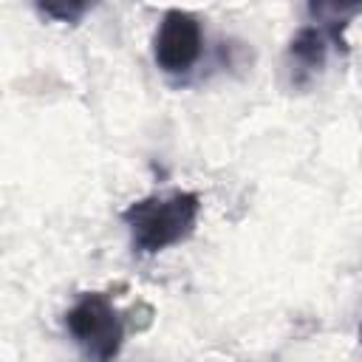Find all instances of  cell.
Listing matches in <instances>:
<instances>
[{
  "label": "cell",
  "mask_w": 362,
  "mask_h": 362,
  "mask_svg": "<svg viewBox=\"0 0 362 362\" xmlns=\"http://www.w3.org/2000/svg\"><path fill=\"white\" fill-rule=\"evenodd\" d=\"M201 215V198L189 189H173V192H153L139 201H133L122 221L130 232V246L139 255H158L170 246L184 243Z\"/></svg>",
  "instance_id": "cell-1"
},
{
  "label": "cell",
  "mask_w": 362,
  "mask_h": 362,
  "mask_svg": "<svg viewBox=\"0 0 362 362\" xmlns=\"http://www.w3.org/2000/svg\"><path fill=\"white\" fill-rule=\"evenodd\" d=\"M65 331L82 362H116L124 345V320L105 291H85L65 311Z\"/></svg>",
  "instance_id": "cell-2"
},
{
  "label": "cell",
  "mask_w": 362,
  "mask_h": 362,
  "mask_svg": "<svg viewBox=\"0 0 362 362\" xmlns=\"http://www.w3.org/2000/svg\"><path fill=\"white\" fill-rule=\"evenodd\" d=\"M204 51V34L195 14L184 8H167L153 34V62L170 76L189 74Z\"/></svg>",
  "instance_id": "cell-3"
},
{
  "label": "cell",
  "mask_w": 362,
  "mask_h": 362,
  "mask_svg": "<svg viewBox=\"0 0 362 362\" xmlns=\"http://www.w3.org/2000/svg\"><path fill=\"white\" fill-rule=\"evenodd\" d=\"M331 45L334 42L322 25L308 23V25L297 28L294 37L288 40V48H286V68H288L291 85H297V88L308 85L325 68Z\"/></svg>",
  "instance_id": "cell-4"
},
{
  "label": "cell",
  "mask_w": 362,
  "mask_h": 362,
  "mask_svg": "<svg viewBox=\"0 0 362 362\" xmlns=\"http://www.w3.org/2000/svg\"><path fill=\"white\" fill-rule=\"evenodd\" d=\"M90 6L88 3H76V0H62V3H37V11L42 17H51L57 23H76Z\"/></svg>",
  "instance_id": "cell-5"
},
{
  "label": "cell",
  "mask_w": 362,
  "mask_h": 362,
  "mask_svg": "<svg viewBox=\"0 0 362 362\" xmlns=\"http://www.w3.org/2000/svg\"><path fill=\"white\" fill-rule=\"evenodd\" d=\"M359 342H362V325H359Z\"/></svg>",
  "instance_id": "cell-6"
}]
</instances>
